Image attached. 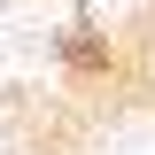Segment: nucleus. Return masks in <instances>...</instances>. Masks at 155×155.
Here are the masks:
<instances>
[{"instance_id": "nucleus-1", "label": "nucleus", "mask_w": 155, "mask_h": 155, "mask_svg": "<svg viewBox=\"0 0 155 155\" xmlns=\"http://www.w3.org/2000/svg\"><path fill=\"white\" fill-rule=\"evenodd\" d=\"M62 62H78V70H101L109 54H101V39H62Z\"/></svg>"}, {"instance_id": "nucleus-2", "label": "nucleus", "mask_w": 155, "mask_h": 155, "mask_svg": "<svg viewBox=\"0 0 155 155\" xmlns=\"http://www.w3.org/2000/svg\"><path fill=\"white\" fill-rule=\"evenodd\" d=\"M0 8H8V0H0Z\"/></svg>"}]
</instances>
